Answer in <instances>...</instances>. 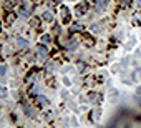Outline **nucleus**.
<instances>
[{
    "label": "nucleus",
    "mask_w": 141,
    "mask_h": 128,
    "mask_svg": "<svg viewBox=\"0 0 141 128\" xmlns=\"http://www.w3.org/2000/svg\"><path fill=\"white\" fill-rule=\"evenodd\" d=\"M43 17H45V18H47V20H50V18H52V15H50V13H48V12L45 13V15H43Z\"/></svg>",
    "instance_id": "1"
}]
</instances>
